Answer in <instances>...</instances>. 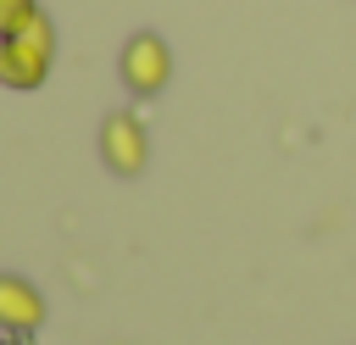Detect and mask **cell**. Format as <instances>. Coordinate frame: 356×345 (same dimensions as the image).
<instances>
[{
  "mask_svg": "<svg viewBox=\"0 0 356 345\" xmlns=\"http://www.w3.org/2000/svg\"><path fill=\"white\" fill-rule=\"evenodd\" d=\"M167 78H172L167 45H161L156 33H134V39L122 45V83H128L134 95H156V89H167Z\"/></svg>",
  "mask_w": 356,
  "mask_h": 345,
  "instance_id": "cell-2",
  "label": "cell"
},
{
  "mask_svg": "<svg viewBox=\"0 0 356 345\" xmlns=\"http://www.w3.org/2000/svg\"><path fill=\"white\" fill-rule=\"evenodd\" d=\"M100 156H106V167H111V172L134 178V172L145 167V156H150V145H145V128H139L128 111L106 117V128H100Z\"/></svg>",
  "mask_w": 356,
  "mask_h": 345,
  "instance_id": "cell-3",
  "label": "cell"
},
{
  "mask_svg": "<svg viewBox=\"0 0 356 345\" xmlns=\"http://www.w3.org/2000/svg\"><path fill=\"white\" fill-rule=\"evenodd\" d=\"M50 56H56V28L39 17L28 33L0 39V83L6 89H39L50 78Z\"/></svg>",
  "mask_w": 356,
  "mask_h": 345,
  "instance_id": "cell-1",
  "label": "cell"
},
{
  "mask_svg": "<svg viewBox=\"0 0 356 345\" xmlns=\"http://www.w3.org/2000/svg\"><path fill=\"white\" fill-rule=\"evenodd\" d=\"M39 323H44V295H39L28 278L0 273V328L28 334V328H39Z\"/></svg>",
  "mask_w": 356,
  "mask_h": 345,
  "instance_id": "cell-4",
  "label": "cell"
},
{
  "mask_svg": "<svg viewBox=\"0 0 356 345\" xmlns=\"http://www.w3.org/2000/svg\"><path fill=\"white\" fill-rule=\"evenodd\" d=\"M39 17H44V11H39V0H0V39L28 33Z\"/></svg>",
  "mask_w": 356,
  "mask_h": 345,
  "instance_id": "cell-5",
  "label": "cell"
}]
</instances>
